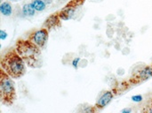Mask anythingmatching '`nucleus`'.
<instances>
[{
    "instance_id": "nucleus-6",
    "label": "nucleus",
    "mask_w": 152,
    "mask_h": 113,
    "mask_svg": "<svg viewBox=\"0 0 152 113\" xmlns=\"http://www.w3.org/2000/svg\"><path fill=\"white\" fill-rule=\"evenodd\" d=\"M152 77V65L150 66H144L142 69H140L139 71H137L136 73H134L133 74V76L131 77L129 82L132 83L133 85L134 84H138L142 81H147L148 79H151Z\"/></svg>"
},
{
    "instance_id": "nucleus-12",
    "label": "nucleus",
    "mask_w": 152,
    "mask_h": 113,
    "mask_svg": "<svg viewBox=\"0 0 152 113\" xmlns=\"http://www.w3.org/2000/svg\"><path fill=\"white\" fill-rule=\"evenodd\" d=\"M142 112L152 113V97L146 102L143 108L142 109Z\"/></svg>"
},
{
    "instance_id": "nucleus-11",
    "label": "nucleus",
    "mask_w": 152,
    "mask_h": 113,
    "mask_svg": "<svg viewBox=\"0 0 152 113\" xmlns=\"http://www.w3.org/2000/svg\"><path fill=\"white\" fill-rule=\"evenodd\" d=\"M30 3L35 8V10L38 12H41L46 10L47 4L44 0H31Z\"/></svg>"
},
{
    "instance_id": "nucleus-1",
    "label": "nucleus",
    "mask_w": 152,
    "mask_h": 113,
    "mask_svg": "<svg viewBox=\"0 0 152 113\" xmlns=\"http://www.w3.org/2000/svg\"><path fill=\"white\" fill-rule=\"evenodd\" d=\"M15 50L28 67L34 69L42 67V50L32 42L28 39H19L16 42Z\"/></svg>"
},
{
    "instance_id": "nucleus-5",
    "label": "nucleus",
    "mask_w": 152,
    "mask_h": 113,
    "mask_svg": "<svg viewBox=\"0 0 152 113\" xmlns=\"http://www.w3.org/2000/svg\"><path fill=\"white\" fill-rule=\"evenodd\" d=\"M48 38H49V30L45 27L33 30L27 36L28 40L32 42L41 50H43L46 46Z\"/></svg>"
},
{
    "instance_id": "nucleus-7",
    "label": "nucleus",
    "mask_w": 152,
    "mask_h": 113,
    "mask_svg": "<svg viewBox=\"0 0 152 113\" xmlns=\"http://www.w3.org/2000/svg\"><path fill=\"white\" fill-rule=\"evenodd\" d=\"M113 97H114V93L112 91H110V90L104 91L96 101V104L94 106V112H96L98 111L104 109L112 101Z\"/></svg>"
},
{
    "instance_id": "nucleus-15",
    "label": "nucleus",
    "mask_w": 152,
    "mask_h": 113,
    "mask_svg": "<svg viewBox=\"0 0 152 113\" xmlns=\"http://www.w3.org/2000/svg\"><path fill=\"white\" fill-rule=\"evenodd\" d=\"M7 37V33H5L4 30H1V39L4 40Z\"/></svg>"
},
{
    "instance_id": "nucleus-14",
    "label": "nucleus",
    "mask_w": 152,
    "mask_h": 113,
    "mask_svg": "<svg viewBox=\"0 0 152 113\" xmlns=\"http://www.w3.org/2000/svg\"><path fill=\"white\" fill-rule=\"evenodd\" d=\"M132 100L134 102H141V101H142V96H132Z\"/></svg>"
},
{
    "instance_id": "nucleus-18",
    "label": "nucleus",
    "mask_w": 152,
    "mask_h": 113,
    "mask_svg": "<svg viewBox=\"0 0 152 113\" xmlns=\"http://www.w3.org/2000/svg\"><path fill=\"white\" fill-rule=\"evenodd\" d=\"M57 1H59V2H62V1H64V0H57Z\"/></svg>"
},
{
    "instance_id": "nucleus-3",
    "label": "nucleus",
    "mask_w": 152,
    "mask_h": 113,
    "mask_svg": "<svg viewBox=\"0 0 152 113\" xmlns=\"http://www.w3.org/2000/svg\"><path fill=\"white\" fill-rule=\"evenodd\" d=\"M16 99V89L13 79L2 68L0 70V100L4 105L11 106Z\"/></svg>"
},
{
    "instance_id": "nucleus-17",
    "label": "nucleus",
    "mask_w": 152,
    "mask_h": 113,
    "mask_svg": "<svg viewBox=\"0 0 152 113\" xmlns=\"http://www.w3.org/2000/svg\"><path fill=\"white\" fill-rule=\"evenodd\" d=\"M131 111H132L131 109H125V110L122 111V112H130Z\"/></svg>"
},
{
    "instance_id": "nucleus-2",
    "label": "nucleus",
    "mask_w": 152,
    "mask_h": 113,
    "mask_svg": "<svg viewBox=\"0 0 152 113\" xmlns=\"http://www.w3.org/2000/svg\"><path fill=\"white\" fill-rule=\"evenodd\" d=\"M1 68L12 79H20L26 73V63L14 49L5 52L0 61Z\"/></svg>"
},
{
    "instance_id": "nucleus-10",
    "label": "nucleus",
    "mask_w": 152,
    "mask_h": 113,
    "mask_svg": "<svg viewBox=\"0 0 152 113\" xmlns=\"http://www.w3.org/2000/svg\"><path fill=\"white\" fill-rule=\"evenodd\" d=\"M13 9H12V5L11 4V3L7 0L4 2H2L0 4V12L2 15L9 17L12 14Z\"/></svg>"
},
{
    "instance_id": "nucleus-16",
    "label": "nucleus",
    "mask_w": 152,
    "mask_h": 113,
    "mask_svg": "<svg viewBox=\"0 0 152 113\" xmlns=\"http://www.w3.org/2000/svg\"><path fill=\"white\" fill-rule=\"evenodd\" d=\"M44 1L47 4V5H50L53 3V0H44Z\"/></svg>"
},
{
    "instance_id": "nucleus-13",
    "label": "nucleus",
    "mask_w": 152,
    "mask_h": 113,
    "mask_svg": "<svg viewBox=\"0 0 152 113\" xmlns=\"http://www.w3.org/2000/svg\"><path fill=\"white\" fill-rule=\"evenodd\" d=\"M79 61H80V58H76L73 59V61H72V66H73L75 69H77Z\"/></svg>"
},
{
    "instance_id": "nucleus-8",
    "label": "nucleus",
    "mask_w": 152,
    "mask_h": 113,
    "mask_svg": "<svg viewBox=\"0 0 152 113\" xmlns=\"http://www.w3.org/2000/svg\"><path fill=\"white\" fill-rule=\"evenodd\" d=\"M61 19L59 16V12H54L52 15H50L44 22L43 24V27L48 29V30H52L54 28H58L61 26Z\"/></svg>"
},
{
    "instance_id": "nucleus-19",
    "label": "nucleus",
    "mask_w": 152,
    "mask_h": 113,
    "mask_svg": "<svg viewBox=\"0 0 152 113\" xmlns=\"http://www.w3.org/2000/svg\"><path fill=\"white\" fill-rule=\"evenodd\" d=\"M8 1H19V0H8Z\"/></svg>"
},
{
    "instance_id": "nucleus-4",
    "label": "nucleus",
    "mask_w": 152,
    "mask_h": 113,
    "mask_svg": "<svg viewBox=\"0 0 152 113\" xmlns=\"http://www.w3.org/2000/svg\"><path fill=\"white\" fill-rule=\"evenodd\" d=\"M85 2L86 0H70L68 2L66 5L58 12L61 20L66 21L69 19H76Z\"/></svg>"
},
{
    "instance_id": "nucleus-9",
    "label": "nucleus",
    "mask_w": 152,
    "mask_h": 113,
    "mask_svg": "<svg viewBox=\"0 0 152 113\" xmlns=\"http://www.w3.org/2000/svg\"><path fill=\"white\" fill-rule=\"evenodd\" d=\"M37 11L35 10V8L33 7V5L31 4V3H26L22 5L21 9H20V14L22 17L24 18H31L34 17L36 14Z\"/></svg>"
}]
</instances>
